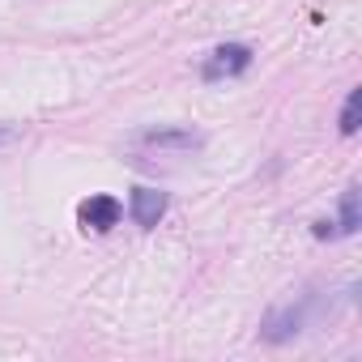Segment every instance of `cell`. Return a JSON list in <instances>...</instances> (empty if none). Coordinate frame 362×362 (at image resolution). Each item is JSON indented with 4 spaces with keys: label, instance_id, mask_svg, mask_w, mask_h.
Wrapping results in <instances>:
<instances>
[{
    "label": "cell",
    "instance_id": "52a82bcc",
    "mask_svg": "<svg viewBox=\"0 0 362 362\" xmlns=\"http://www.w3.org/2000/svg\"><path fill=\"white\" fill-rule=\"evenodd\" d=\"M358 107H362V90H349V98H345V107H341V132H345V136L358 132Z\"/></svg>",
    "mask_w": 362,
    "mask_h": 362
},
{
    "label": "cell",
    "instance_id": "6da1fadb",
    "mask_svg": "<svg viewBox=\"0 0 362 362\" xmlns=\"http://www.w3.org/2000/svg\"><path fill=\"white\" fill-rule=\"evenodd\" d=\"M307 315H311V294H286V298H277L269 311H264V320H260V337L269 341V345H281V341H294L303 328H307Z\"/></svg>",
    "mask_w": 362,
    "mask_h": 362
},
{
    "label": "cell",
    "instance_id": "277c9868",
    "mask_svg": "<svg viewBox=\"0 0 362 362\" xmlns=\"http://www.w3.org/2000/svg\"><path fill=\"white\" fill-rule=\"evenodd\" d=\"M119 214H124V209H119V201H115V197H103V192L77 205V222H81L86 230H98V235H103V230H111V226L119 222Z\"/></svg>",
    "mask_w": 362,
    "mask_h": 362
},
{
    "label": "cell",
    "instance_id": "5b68a950",
    "mask_svg": "<svg viewBox=\"0 0 362 362\" xmlns=\"http://www.w3.org/2000/svg\"><path fill=\"white\" fill-rule=\"evenodd\" d=\"M128 214H132L136 226L153 230V226L162 222V214H166V192H158V188H136L132 201H128Z\"/></svg>",
    "mask_w": 362,
    "mask_h": 362
},
{
    "label": "cell",
    "instance_id": "8992f818",
    "mask_svg": "<svg viewBox=\"0 0 362 362\" xmlns=\"http://www.w3.org/2000/svg\"><path fill=\"white\" fill-rule=\"evenodd\" d=\"M362 226V209H358V188H345L341 197V235H354Z\"/></svg>",
    "mask_w": 362,
    "mask_h": 362
},
{
    "label": "cell",
    "instance_id": "3957f363",
    "mask_svg": "<svg viewBox=\"0 0 362 362\" xmlns=\"http://www.w3.org/2000/svg\"><path fill=\"white\" fill-rule=\"evenodd\" d=\"M252 64V47H243V43H226V47H218L209 60H205V81H226V77H239L243 69Z\"/></svg>",
    "mask_w": 362,
    "mask_h": 362
},
{
    "label": "cell",
    "instance_id": "7a4b0ae2",
    "mask_svg": "<svg viewBox=\"0 0 362 362\" xmlns=\"http://www.w3.org/2000/svg\"><path fill=\"white\" fill-rule=\"evenodd\" d=\"M205 141L188 128H149L141 136H132V153L136 158H188L197 153Z\"/></svg>",
    "mask_w": 362,
    "mask_h": 362
}]
</instances>
